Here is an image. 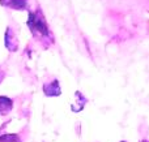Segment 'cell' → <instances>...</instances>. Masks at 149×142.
Masks as SVG:
<instances>
[{"mask_svg":"<svg viewBox=\"0 0 149 142\" xmlns=\"http://www.w3.org/2000/svg\"><path fill=\"white\" fill-rule=\"evenodd\" d=\"M13 108V102L8 97H0V115H5Z\"/></svg>","mask_w":149,"mask_h":142,"instance_id":"7a4b0ae2","label":"cell"},{"mask_svg":"<svg viewBox=\"0 0 149 142\" xmlns=\"http://www.w3.org/2000/svg\"><path fill=\"white\" fill-rule=\"evenodd\" d=\"M122 142H124V141H122Z\"/></svg>","mask_w":149,"mask_h":142,"instance_id":"5b68a950","label":"cell"},{"mask_svg":"<svg viewBox=\"0 0 149 142\" xmlns=\"http://www.w3.org/2000/svg\"><path fill=\"white\" fill-rule=\"evenodd\" d=\"M1 3L13 9H25L28 7V0H1Z\"/></svg>","mask_w":149,"mask_h":142,"instance_id":"3957f363","label":"cell"},{"mask_svg":"<svg viewBox=\"0 0 149 142\" xmlns=\"http://www.w3.org/2000/svg\"><path fill=\"white\" fill-rule=\"evenodd\" d=\"M28 25H29V29L31 30V33L34 34L39 33L42 37H49V28H47L43 17L39 13H33V12L29 13Z\"/></svg>","mask_w":149,"mask_h":142,"instance_id":"6da1fadb","label":"cell"},{"mask_svg":"<svg viewBox=\"0 0 149 142\" xmlns=\"http://www.w3.org/2000/svg\"><path fill=\"white\" fill-rule=\"evenodd\" d=\"M143 142H149V141H143Z\"/></svg>","mask_w":149,"mask_h":142,"instance_id":"277c9868","label":"cell"}]
</instances>
